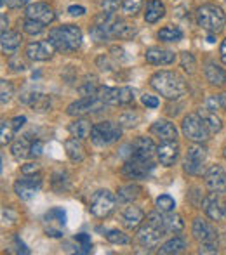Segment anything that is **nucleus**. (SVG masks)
<instances>
[{"mask_svg":"<svg viewBox=\"0 0 226 255\" xmlns=\"http://www.w3.org/2000/svg\"><path fill=\"white\" fill-rule=\"evenodd\" d=\"M91 37L96 42L108 40V38H131L136 35L134 24H129L122 17L115 16V12H106L103 10L96 17V24L91 28Z\"/></svg>","mask_w":226,"mask_h":255,"instance_id":"nucleus-1","label":"nucleus"},{"mask_svg":"<svg viewBox=\"0 0 226 255\" xmlns=\"http://www.w3.org/2000/svg\"><path fill=\"white\" fill-rule=\"evenodd\" d=\"M152 87L159 92L162 98L174 101L179 99L181 96L186 94V82L181 75L176 71H157L152 78H150Z\"/></svg>","mask_w":226,"mask_h":255,"instance_id":"nucleus-2","label":"nucleus"},{"mask_svg":"<svg viewBox=\"0 0 226 255\" xmlns=\"http://www.w3.org/2000/svg\"><path fill=\"white\" fill-rule=\"evenodd\" d=\"M49 42L56 47V51L63 54H70L80 49L82 45V31L78 26L73 24H64L51 30L49 33Z\"/></svg>","mask_w":226,"mask_h":255,"instance_id":"nucleus-3","label":"nucleus"},{"mask_svg":"<svg viewBox=\"0 0 226 255\" xmlns=\"http://www.w3.org/2000/svg\"><path fill=\"white\" fill-rule=\"evenodd\" d=\"M164 235H166V229H164L162 212L160 214L150 212L146 215V221H143L141 228L138 229V242L146 249H155Z\"/></svg>","mask_w":226,"mask_h":255,"instance_id":"nucleus-4","label":"nucleus"},{"mask_svg":"<svg viewBox=\"0 0 226 255\" xmlns=\"http://www.w3.org/2000/svg\"><path fill=\"white\" fill-rule=\"evenodd\" d=\"M197 23L202 30H206L207 33L218 35L220 31L225 30L226 24V16L220 5L214 3H206V5L199 7L197 10Z\"/></svg>","mask_w":226,"mask_h":255,"instance_id":"nucleus-5","label":"nucleus"},{"mask_svg":"<svg viewBox=\"0 0 226 255\" xmlns=\"http://www.w3.org/2000/svg\"><path fill=\"white\" fill-rule=\"evenodd\" d=\"M122 135L120 124H113V122H99V124L92 125L91 130V141L96 146H110L115 141H118Z\"/></svg>","mask_w":226,"mask_h":255,"instance_id":"nucleus-6","label":"nucleus"},{"mask_svg":"<svg viewBox=\"0 0 226 255\" xmlns=\"http://www.w3.org/2000/svg\"><path fill=\"white\" fill-rule=\"evenodd\" d=\"M115 205H117V196L108 189H99L92 195L89 208H91V214L94 217L105 219L115 210Z\"/></svg>","mask_w":226,"mask_h":255,"instance_id":"nucleus-7","label":"nucleus"},{"mask_svg":"<svg viewBox=\"0 0 226 255\" xmlns=\"http://www.w3.org/2000/svg\"><path fill=\"white\" fill-rule=\"evenodd\" d=\"M181 128L185 137L190 139L192 142H206L211 135V132L207 130L206 124H204L202 117L199 113H192L188 117H185Z\"/></svg>","mask_w":226,"mask_h":255,"instance_id":"nucleus-8","label":"nucleus"},{"mask_svg":"<svg viewBox=\"0 0 226 255\" xmlns=\"http://www.w3.org/2000/svg\"><path fill=\"white\" fill-rule=\"evenodd\" d=\"M155 168V161L150 158H132L129 156L122 167V174L127 179H146Z\"/></svg>","mask_w":226,"mask_h":255,"instance_id":"nucleus-9","label":"nucleus"},{"mask_svg":"<svg viewBox=\"0 0 226 255\" xmlns=\"http://www.w3.org/2000/svg\"><path fill=\"white\" fill-rule=\"evenodd\" d=\"M106 104L98 98V96H87V98H82L78 101L71 103L68 106L66 113L70 117H85V115H94V113H99V111L105 108Z\"/></svg>","mask_w":226,"mask_h":255,"instance_id":"nucleus-10","label":"nucleus"},{"mask_svg":"<svg viewBox=\"0 0 226 255\" xmlns=\"http://www.w3.org/2000/svg\"><path fill=\"white\" fill-rule=\"evenodd\" d=\"M42 188V179L40 175H24L21 179H17L16 182H14V193L17 195V198L24 200V202H28V200L35 198V195H37L38 191H40Z\"/></svg>","mask_w":226,"mask_h":255,"instance_id":"nucleus-11","label":"nucleus"},{"mask_svg":"<svg viewBox=\"0 0 226 255\" xmlns=\"http://www.w3.org/2000/svg\"><path fill=\"white\" fill-rule=\"evenodd\" d=\"M64 224H66V214L61 208H52L44 215V229L47 236H52V238L63 236Z\"/></svg>","mask_w":226,"mask_h":255,"instance_id":"nucleus-12","label":"nucleus"},{"mask_svg":"<svg viewBox=\"0 0 226 255\" xmlns=\"http://www.w3.org/2000/svg\"><path fill=\"white\" fill-rule=\"evenodd\" d=\"M206 158H207V149L202 146V142H195V144L188 148V154H186V160H185V170L192 175L200 174Z\"/></svg>","mask_w":226,"mask_h":255,"instance_id":"nucleus-13","label":"nucleus"},{"mask_svg":"<svg viewBox=\"0 0 226 255\" xmlns=\"http://www.w3.org/2000/svg\"><path fill=\"white\" fill-rule=\"evenodd\" d=\"M204 179L206 186L213 193H226V170L221 165H213L207 168Z\"/></svg>","mask_w":226,"mask_h":255,"instance_id":"nucleus-14","label":"nucleus"},{"mask_svg":"<svg viewBox=\"0 0 226 255\" xmlns=\"http://www.w3.org/2000/svg\"><path fill=\"white\" fill-rule=\"evenodd\" d=\"M24 14H26V17L38 21V23H42V24H49V23H52V21L56 19L54 10H52L51 7H49L47 3H44V2L30 3V5L26 7V12H24Z\"/></svg>","mask_w":226,"mask_h":255,"instance_id":"nucleus-15","label":"nucleus"},{"mask_svg":"<svg viewBox=\"0 0 226 255\" xmlns=\"http://www.w3.org/2000/svg\"><path fill=\"white\" fill-rule=\"evenodd\" d=\"M54 51H56V47L49 40L31 42L26 47V56H28V59H31V61H47L52 57Z\"/></svg>","mask_w":226,"mask_h":255,"instance_id":"nucleus-16","label":"nucleus"},{"mask_svg":"<svg viewBox=\"0 0 226 255\" xmlns=\"http://www.w3.org/2000/svg\"><path fill=\"white\" fill-rule=\"evenodd\" d=\"M193 236H195V240L200 245H202V243H218L216 242L218 235H216V231H214V228L209 222L200 217H197L195 221H193Z\"/></svg>","mask_w":226,"mask_h":255,"instance_id":"nucleus-17","label":"nucleus"},{"mask_svg":"<svg viewBox=\"0 0 226 255\" xmlns=\"http://www.w3.org/2000/svg\"><path fill=\"white\" fill-rule=\"evenodd\" d=\"M179 156V146L176 141H162L157 148V158L164 167H172Z\"/></svg>","mask_w":226,"mask_h":255,"instance_id":"nucleus-18","label":"nucleus"},{"mask_svg":"<svg viewBox=\"0 0 226 255\" xmlns=\"http://www.w3.org/2000/svg\"><path fill=\"white\" fill-rule=\"evenodd\" d=\"M157 153V146L153 144V141L150 137H138L136 141H132L131 144V154L132 158H150L153 160V154Z\"/></svg>","mask_w":226,"mask_h":255,"instance_id":"nucleus-19","label":"nucleus"},{"mask_svg":"<svg viewBox=\"0 0 226 255\" xmlns=\"http://www.w3.org/2000/svg\"><path fill=\"white\" fill-rule=\"evenodd\" d=\"M202 208L207 214V217L213 219V221H223L226 217V207H223V203H221V200L216 196V193H213V195H209L207 198H204Z\"/></svg>","mask_w":226,"mask_h":255,"instance_id":"nucleus-20","label":"nucleus"},{"mask_svg":"<svg viewBox=\"0 0 226 255\" xmlns=\"http://www.w3.org/2000/svg\"><path fill=\"white\" fill-rule=\"evenodd\" d=\"M145 59L148 61L150 64H155V66H167V64L174 63L176 54L172 51H167V49L150 47L148 51L145 52Z\"/></svg>","mask_w":226,"mask_h":255,"instance_id":"nucleus-21","label":"nucleus"},{"mask_svg":"<svg viewBox=\"0 0 226 255\" xmlns=\"http://www.w3.org/2000/svg\"><path fill=\"white\" fill-rule=\"evenodd\" d=\"M21 101L24 104H28V106L33 111H37V113H44V111L51 110V98L42 94V92H30V94L23 96Z\"/></svg>","mask_w":226,"mask_h":255,"instance_id":"nucleus-22","label":"nucleus"},{"mask_svg":"<svg viewBox=\"0 0 226 255\" xmlns=\"http://www.w3.org/2000/svg\"><path fill=\"white\" fill-rule=\"evenodd\" d=\"M152 134L157 135L160 141H176L178 139V128L167 120H159L152 125Z\"/></svg>","mask_w":226,"mask_h":255,"instance_id":"nucleus-23","label":"nucleus"},{"mask_svg":"<svg viewBox=\"0 0 226 255\" xmlns=\"http://www.w3.org/2000/svg\"><path fill=\"white\" fill-rule=\"evenodd\" d=\"M143 221H145V212L141 210L139 207H136V205H131V207H127L124 210V214H122V222H124V226L127 229H138L139 226L143 224Z\"/></svg>","mask_w":226,"mask_h":255,"instance_id":"nucleus-24","label":"nucleus"},{"mask_svg":"<svg viewBox=\"0 0 226 255\" xmlns=\"http://www.w3.org/2000/svg\"><path fill=\"white\" fill-rule=\"evenodd\" d=\"M204 73H206V78L209 84L216 85V87H223L226 84V73L221 66H218L214 61H207L206 68H204Z\"/></svg>","mask_w":226,"mask_h":255,"instance_id":"nucleus-25","label":"nucleus"},{"mask_svg":"<svg viewBox=\"0 0 226 255\" xmlns=\"http://www.w3.org/2000/svg\"><path fill=\"white\" fill-rule=\"evenodd\" d=\"M64 149H66V154L73 163H80L85 158V149L84 144H82V139L78 137H71L64 141Z\"/></svg>","mask_w":226,"mask_h":255,"instance_id":"nucleus-26","label":"nucleus"},{"mask_svg":"<svg viewBox=\"0 0 226 255\" xmlns=\"http://www.w3.org/2000/svg\"><path fill=\"white\" fill-rule=\"evenodd\" d=\"M31 142L28 139V135H24V137H19L17 141L12 142V146H10V153H12V156L16 158V160H26V158H31Z\"/></svg>","mask_w":226,"mask_h":255,"instance_id":"nucleus-27","label":"nucleus"},{"mask_svg":"<svg viewBox=\"0 0 226 255\" xmlns=\"http://www.w3.org/2000/svg\"><path fill=\"white\" fill-rule=\"evenodd\" d=\"M166 16V5L160 0H148L145 9V21L146 23H157Z\"/></svg>","mask_w":226,"mask_h":255,"instance_id":"nucleus-28","label":"nucleus"},{"mask_svg":"<svg viewBox=\"0 0 226 255\" xmlns=\"http://www.w3.org/2000/svg\"><path fill=\"white\" fill-rule=\"evenodd\" d=\"M68 130H70V134L73 135V137H78L84 141V139L91 137L92 125H91V122L85 120V118H77V120L68 125Z\"/></svg>","mask_w":226,"mask_h":255,"instance_id":"nucleus-29","label":"nucleus"},{"mask_svg":"<svg viewBox=\"0 0 226 255\" xmlns=\"http://www.w3.org/2000/svg\"><path fill=\"white\" fill-rule=\"evenodd\" d=\"M199 115L202 117L204 124H206L207 130L211 132V134H216V132H220L221 128H223V122H221V118L216 117V111H211L207 110V108H200L199 110Z\"/></svg>","mask_w":226,"mask_h":255,"instance_id":"nucleus-30","label":"nucleus"},{"mask_svg":"<svg viewBox=\"0 0 226 255\" xmlns=\"http://www.w3.org/2000/svg\"><path fill=\"white\" fill-rule=\"evenodd\" d=\"M21 44V35L17 31H3L2 33V38H0V45H2V52L9 54V52H14Z\"/></svg>","mask_w":226,"mask_h":255,"instance_id":"nucleus-31","label":"nucleus"},{"mask_svg":"<svg viewBox=\"0 0 226 255\" xmlns=\"http://www.w3.org/2000/svg\"><path fill=\"white\" fill-rule=\"evenodd\" d=\"M164 219V229L166 233H171V235H178V233L183 231L185 224H183L181 217L178 214H172V212H167V214H162Z\"/></svg>","mask_w":226,"mask_h":255,"instance_id":"nucleus-32","label":"nucleus"},{"mask_svg":"<svg viewBox=\"0 0 226 255\" xmlns=\"http://www.w3.org/2000/svg\"><path fill=\"white\" fill-rule=\"evenodd\" d=\"M185 249H186L185 238H183V236H174V238H171L169 242H166L160 247L159 252L164 255H171V254H181Z\"/></svg>","mask_w":226,"mask_h":255,"instance_id":"nucleus-33","label":"nucleus"},{"mask_svg":"<svg viewBox=\"0 0 226 255\" xmlns=\"http://www.w3.org/2000/svg\"><path fill=\"white\" fill-rule=\"evenodd\" d=\"M51 188L54 189L56 193H66L70 189V177H68L66 172L59 170L52 174L51 179Z\"/></svg>","mask_w":226,"mask_h":255,"instance_id":"nucleus-34","label":"nucleus"},{"mask_svg":"<svg viewBox=\"0 0 226 255\" xmlns=\"http://www.w3.org/2000/svg\"><path fill=\"white\" fill-rule=\"evenodd\" d=\"M99 99L106 104V106H118V89H112V87H99L98 92H96Z\"/></svg>","mask_w":226,"mask_h":255,"instance_id":"nucleus-35","label":"nucleus"},{"mask_svg":"<svg viewBox=\"0 0 226 255\" xmlns=\"http://www.w3.org/2000/svg\"><path fill=\"white\" fill-rule=\"evenodd\" d=\"M139 191H141V189H139V186H134V184L124 186V188L118 189L117 200L120 203H132L139 196Z\"/></svg>","mask_w":226,"mask_h":255,"instance_id":"nucleus-36","label":"nucleus"},{"mask_svg":"<svg viewBox=\"0 0 226 255\" xmlns=\"http://www.w3.org/2000/svg\"><path fill=\"white\" fill-rule=\"evenodd\" d=\"M159 38L162 42H179L183 38V31H181V28L169 24V26L162 28V30L159 31Z\"/></svg>","mask_w":226,"mask_h":255,"instance_id":"nucleus-37","label":"nucleus"},{"mask_svg":"<svg viewBox=\"0 0 226 255\" xmlns=\"http://www.w3.org/2000/svg\"><path fill=\"white\" fill-rule=\"evenodd\" d=\"M155 207H157V210H159V212H162V214H167V212L174 210L176 202H174V198H172V196L162 195V196H159V198L155 200Z\"/></svg>","mask_w":226,"mask_h":255,"instance_id":"nucleus-38","label":"nucleus"},{"mask_svg":"<svg viewBox=\"0 0 226 255\" xmlns=\"http://www.w3.org/2000/svg\"><path fill=\"white\" fill-rule=\"evenodd\" d=\"M105 238L108 240L110 243H113V245H127V243L131 242V238H129L127 235H124L122 231H118V229H110V231H106Z\"/></svg>","mask_w":226,"mask_h":255,"instance_id":"nucleus-39","label":"nucleus"},{"mask_svg":"<svg viewBox=\"0 0 226 255\" xmlns=\"http://www.w3.org/2000/svg\"><path fill=\"white\" fill-rule=\"evenodd\" d=\"M14 132H16V128H14V125L10 120L9 122L3 120L2 124H0V137H2V144H7V142L12 141Z\"/></svg>","mask_w":226,"mask_h":255,"instance_id":"nucleus-40","label":"nucleus"},{"mask_svg":"<svg viewBox=\"0 0 226 255\" xmlns=\"http://www.w3.org/2000/svg\"><path fill=\"white\" fill-rule=\"evenodd\" d=\"M21 26H23L24 33H28V35H38V33H42V31H44L45 24H42V23H38V21L26 17V19L23 21V24H21Z\"/></svg>","mask_w":226,"mask_h":255,"instance_id":"nucleus-41","label":"nucleus"},{"mask_svg":"<svg viewBox=\"0 0 226 255\" xmlns=\"http://www.w3.org/2000/svg\"><path fill=\"white\" fill-rule=\"evenodd\" d=\"M143 0H122V10L127 16H136L141 10Z\"/></svg>","mask_w":226,"mask_h":255,"instance_id":"nucleus-42","label":"nucleus"},{"mask_svg":"<svg viewBox=\"0 0 226 255\" xmlns=\"http://www.w3.org/2000/svg\"><path fill=\"white\" fill-rule=\"evenodd\" d=\"M138 122H139V115L136 113V111H127V113L120 115V118H118V124H120L122 127H127V128L136 127Z\"/></svg>","mask_w":226,"mask_h":255,"instance_id":"nucleus-43","label":"nucleus"},{"mask_svg":"<svg viewBox=\"0 0 226 255\" xmlns=\"http://www.w3.org/2000/svg\"><path fill=\"white\" fill-rule=\"evenodd\" d=\"M75 242L78 243V254H89L92 249V243H91V238H89V235H85V233H80V235L75 236Z\"/></svg>","mask_w":226,"mask_h":255,"instance_id":"nucleus-44","label":"nucleus"},{"mask_svg":"<svg viewBox=\"0 0 226 255\" xmlns=\"http://www.w3.org/2000/svg\"><path fill=\"white\" fill-rule=\"evenodd\" d=\"M195 66H197V63H195V57H193V54L183 52L181 54V68H183V70H185L188 75H192L193 71H195Z\"/></svg>","mask_w":226,"mask_h":255,"instance_id":"nucleus-45","label":"nucleus"},{"mask_svg":"<svg viewBox=\"0 0 226 255\" xmlns=\"http://www.w3.org/2000/svg\"><path fill=\"white\" fill-rule=\"evenodd\" d=\"M118 103L120 106H129L131 103H134V92L129 87H120L118 89Z\"/></svg>","mask_w":226,"mask_h":255,"instance_id":"nucleus-46","label":"nucleus"},{"mask_svg":"<svg viewBox=\"0 0 226 255\" xmlns=\"http://www.w3.org/2000/svg\"><path fill=\"white\" fill-rule=\"evenodd\" d=\"M98 84H96V78H91V80L84 82V85H82L80 89H78V92H80V96H84V98H87V96H94L96 92H98Z\"/></svg>","mask_w":226,"mask_h":255,"instance_id":"nucleus-47","label":"nucleus"},{"mask_svg":"<svg viewBox=\"0 0 226 255\" xmlns=\"http://www.w3.org/2000/svg\"><path fill=\"white\" fill-rule=\"evenodd\" d=\"M0 89H2V96H0V101H2V104H7V103L10 101V98H12V94H14L12 85H10L7 80H2V84H0Z\"/></svg>","mask_w":226,"mask_h":255,"instance_id":"nucleus-48","label":"nucleus"},{"mask_svg":"<svg viewBox=\"0 0 226 255\" xmlns=\"http://www.w3.org/2000/svg\"><path fill=\"white\" fill-rule=\"evenodd\" d=\"M9 66L12 68L14 71H24L26 70V63H24L23 59H21L19 56H12L9 59Z\"/></svg>","mask_w":226,"mask_h":255,"instance_id":"nucleus-49","label":"nucleus"},{"mask_svg":"<svg viewBox=\"0 0 226 255\" xmlns=\"http://www.w3.org/2000/svg\"><path fill=\"white\" fill-rule=\"evenodd\" d=\"M42 151H44V142L38 141V139L31 142V158H38L42 154Z\"/></svg>","mask_w":226,"mask_h":255,"instance_id":"nucleus-50","label":"nucleus"},{"mask_svg":"<svg viewBox=\"0 0 226 255\" xmlns=\"http://www.w3.org/2000/svg\"><path fill=\"white\" fill-rule=\"evenodd\" d=\"M199 252L200 254H218V243H202Z\"/></svg>","mask_w":226,"mask_h":255,"instance_id":"nucleus-51","label":"nucleus"},{"mask_svg":"<svg viewBox=\"0 0 226 255\" xmlns=\"http://www.w3.org/2000/svg\"><path fill=\"white\" fill-rule=\"evenodd\" d=\"M21 174H24V175L38 174V165L37 163H26V165H23V168H21Z\"/></svg>","mask_w":226,"mask_h":255,"instance_id":"nucleus-52","label":"nucleus"},{"mask_svg":"<svg viewBox=\"0 0 226 255\" xmlns=\"http://www.w3.org/2000/svg\"><path fill=\"white\" fill-rule=\"evenodd\" d=\"M141 101H143V104H145L146 108H157V106H159V99H157L155 96L146 94V96H143Z\"/></svg>","mask_w":226,"mask_h":255,"instance_id":"nucleus-53","label":"nucleus"},{"mask_svg":"<svg viewBox=\"0 0 226 255\" xmlns=\"http://www.w3.org/2000/svg\"><path fill=\"white\" fill-rule=\"evenodd\" d=\"M103 9L106 10V12H115L118 7V0H105V2L101 3Z\"/></svg>","mask_w":226,"mask_h":255,"instance_id":"nucleus-54","label":"nucleus"},{"mask_svg":"<svg viewBox=\"0 0 226 255\" xmlns=\"http://www.w3.org/2000/svg\"><path fill=\"white\" fill-rule=\"evenodd\" d=\"M31 0H7V5L10 7V9H19V7H24L28 5Z\"/></svg>","mask_w":226,"mask_h":255,"instance_id":"nucleus-55","label":"nucleus"},{"mask_svg":"<svg viewBox=\"0 0 226 255\" xmlns=\"http://www.w3.org/2000/svg\"><path fill=\"white\" fill-rule=\"evenodd\" d=\"M68 12H70V16H84L85 9L82 5H70L68 7Z\"/></svg>","mask_w":226,"mask_h":255,"instance_id":"nucleus-56","label":"nucleus"},{"mask_svg":"<svg viewBox=\"0 0 226 255\" xmlns=\"http://www.w3.org/2000/svg\"><path fill=\"white\" fill-rule=\"evenodd\" d=\"M221 106V103H220V98H209L207 99V103H206V108L207 110H211V111H216L218 108Z\"/></svg>","mask_w":226,"mask_h":255,"instance_id":"nucleus-57","label":"nucleus"},{"mask_svg":"<svg viewBox=\"0 0 226 255\" xmlns=\"http://www.w3.org/2000/svg\"><path fill=\"white\" fill-rule=\"evenodd\" d=\"M10 122H12L14 128H16V130H19V128L24 125V122H26V117H14Z\"/></svg>","mask_w":226,"mask_h":255,"instance_id":"nucleus-58","label":"nucleus"},{"mask_svg":"<svg viewBox=\"0 0 226 255\" xmlns=\"http://www.w3.org/2000/svg\"><path fill=\"white\" fill-rule=\"evenodd\" d=\"M220 56H221V61L226 64V38L223 40V44H221V47H220Z\"/></svg>","mask_w":226,"mask_h":255,"instance_id":"nucleus-59","label":"nucleus"},{"mask_svg":"<svg viewBox=\"0 0 226 255\" xmlns=\"http://www.w3.org/2000/svg\"><path fill=\"white\" fill-rule=\"evenodd\" d=\"M220 103H221V108L226 110V92H223V94L220 96Z\"/></svg>","mask_w":226,"mask_h":255,"instance_id":"nucleus-60","label":"nucleus"},{"mask_svg":"<svg viewBox=\"0 0 226 255\" xmlns=\"http://www.w3.org/2000/svg\"><path fill=\"white\" fill-rule=\"evenodd\" d=\"M7 24H9V23H7L5 14H2V33H3V31H7Z\"/></svg>","mask_w":226,"mask_h":255,"instance_id":"nucleus-61","label":"nucleus"},{"mask_svg":"<svg viewBox=\"0 0 226 255\" xmlns=\"http://www.w3.org/2000/svg\"><path fill=\"white\" fill-rule=\"evenodd\" d=\"M0 3H2V5H5V0H0Z\"/></svg>","mask_w":226,"mask_h":255,"instance_id":"nucleus-62","label":"nucleus"},{"mask_svg":"<svg viewBox=\"0 0 226 255\" xmlns=\"http://www.w3.org/2000/svg\"><path fill=\"white\" fill-rule=\"evenodd\" d=\"M223 154H225V160H226V148H225V153Z\"/></svg>","mask_w":226,"mask_h":255,"instance_id":"nucleus-63","label":"nucleus"}]
</instances>
